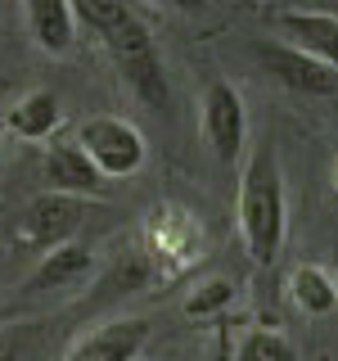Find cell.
<instances>
[{"label": "cell", "mask_w": 338, "mask_h": 361, "mask_svg": "<svg viewBox=\"0 0 338 361\" xmlns=\"http://www.w3.org/2000/svg\"><path fill=\"white\" fill-rule=\"evenodd\" d=\"M77 145L86 149V158L104 172V180H122L131 172H140L144 158H149V145H144V131L127 118H113V113H95V118H82L77 127Z\"/></svg>", "instance_id": "3"}, {"label": "cell", "mask_w": 338, "mask_h": 361, "mask_svg": "<svg viewBox=\"0 0 338 361\" xmlns=\"http://www.w3.org/2000/svg\"><path fill=\"white\" fill-rule=\"evenodd\" d=\"M234 361H298V348L284 330L270 325H248L234 343Z\"/></svg>", "instance_id": "15"}, {"label": "cell", "mask_w": 338, "mask_h": 361, "mask_svg": "<svg viewBox=\"0 0 338 361\" xmlns=\"http://www.w3.org/2000/svg\"><path fill=\"white\" fill-rule=\"evenodd\" d=\"M154 5H167V9H203V0H154Z\"/></svg>", "instance_id": "18"}, {"label": "cell", "mask_w": 338, "mask_h": 361, "mask_svg": "<svg viewBox=\"0 0 338 361\" xmlns=\"http://www.w3.org/2000/svg\"><path fill=\"white\" fill-rule=\"evenodd\" d=\"M90 280H95V253L68 240V244H54V248L41 253V262L27 276L23 293H27V298H41V293H77V289H86Z\"/></svg>", "instance_id": "9"}, {"label": "cell", "mask_w": 338, "mask_h": 361, "mask_svg": "<svg viewBox=\"0 0 338 361\" xmlns=\"http://www.w3.org/2000/svg\"><path fill=\"white\" fill-rule=\"evenodd\" d=\"M239 235L244 248L257 267H275L280 248H284L289 231V199H284V172L270 145H257L244 158V176H239Z\"/></svg>", "instance_id": "2"}, {"label": "cell", "mask_w": 338, "mask_h": 361, "mask_svg": "<svg viewBox=\"0 0 338 361\" xmlns=\"http://www.w3.org/2000/svg\"><path fill=\"white\" fill-rule=\"evenodd\" d=\"M253 54H257V63H262L280 86L298 90V95H334V90H338V73H334V68L320 63V59H311L307 50H298V45H289V41H257Z\"/></svg>", "instance_id": "7"}, {"label": "cell", "mask_w": 338, "mask_h": 361, "mask_svg": "<svg viewBox=\"0 0 338 361\" xmlns=\"http://www.w3.org/2000/svg\"><path fill=\"white\" fill-rule=\"evenodd\" d=\"M41 180L45 190H59V195H77V199H90L108 185L104 172L86 158V149L77 140H50L41 154Z\"/></svg>", "instance_id": "10"}, {"label": "cell", "mask_w": 338, "mask_h": 361, "mask_svg": "<svg viewBox=\"0 0 338 361\" xmlns=\"http://www.w3.org/2000/svg\"><path fill=\"white\" fill-rule=\"evenodd\" d=\"M23 18H27V37L45 54H68L77 45L73 0H23Z\"/></svg>", "instance_id": "12"}, {"label": "cell", "mask_w": 338, "mask_h": 361, "mask_svg": "<svg viewBox=\"0 0 338 361\" xmlns=\"http://www.w3.org/2000/svg\"><path fill=\"white\" fill-rule=\"evenodd\" d=\"M334 280H338V276H334Z\"/></svg>", "instance_id": "23"}, {"label": "cell", "mask_w": 338, "mask_h": 361, "mask_svg": "<svg viewBox=\"0 0 338 361\" xmlns=\"http://www.w3.org/2000/svg\"><path fill=\"white\" fill-rule=\"evenodd\" d=\"M230 298H234V285H230V280H208V285H199L185 298V316H208V312L225 307Z\"/></svg>", "instance_id": "16"}, {"label": "cell", "mask_w": 338, "mask_h": 361, "mask_svg": "<svg viewBox=\"0 0 338 361\" xmlns=\"http://www.w3.org/2000/svg\"><path fill=\"white\" fill-rule=\"evenodd\" d=\"M149 267L154 271H180V267H189L194 257L203 253V231H199V221L189 217L185 208H176V203H163V208H154V217H149Z\"/></svg>", "instance_id": "6"}, {"label": "cell", "mask_w": 338, "mask_h": 361, "mask_svg": "<svg viewBox=\"0 0 338 361\" xmlns=\"http://www.w3.org/2000/svg\"><path fill=\"white\" fill-rule=\"evenodd\" d=\"M41 338V325H0V361H23Z\"/></svg>", "instance_id": "17"}, {"label": "cell", "mask_w": 338, "mask_h": 361, "mask_svg": "<svg viewBox=\"0 0 338 361\" xmlns=\"http://www.w3.org/2000/svg\"><path fill=\"white\" fill-rule=\"evenodd\" d=\"M154 325L144 316H127V321H108L99 330H90L82 343L73 348L63 361H135L149 343Z\"/></svg>", "instance_id": "11"}, {"label": "cell", "mask_w": 338, "mask_h": 361, "mask_svg": "<svg viewBox=\"0 0 338 361\" xmlns=\"http://www.w3.org/2000/svg\"><path fill=\"white\" fill-rule=\"evenodd\" d=\"M73 14L99 37L108 59L118 63L122 82L131 86V95L144 109L154 113L172 109V86H167V68L158 59V45L149 37V27H144V18L127 0H73Z\"/></svg>", "instance_id": "1"}, {"label": "cell", "mask_w": 338, "mask_h": 361, "mask_svg": "<svg viewBox=\"0 0 338 361\" xmlns=\"http://www.w3.org/2000/svg\"><path fill=\"white\" fill-rule=\"evenodd\" d=\"M330 180H334V190H338V154H334V163H330Z\"/></svg>", "instance_id": "19"}, {"label": "cell", "mask_w": 338, "mask_h": 361, "mask_svg": "<svg viewBox=\"0 0 338 361\" xmlns=\"http://www.w3.org/2000/svg\"><path fill=\"white\" fill-rule=\"evenodd\" d=\"M203 140L212 145V154L221 158V163H239L244 145H248V109H244V95L234 90L225 77H217V82H208V90H203Z\"/></svg>", "instance_id": "4"}, {"label": "cell", "mask_w": 338, "mask_h": 361, "mask_svg": "<svg viewBox=\"0 0 338 361\" xmlns=\"http://www.w3.org/2000/svg\"><path fill=\"white\" fill-rule=\"evenodd\" d=\"M5 135H9V131H5V118H0V145H5Z\"/></svg>", "instance_id": "22"}, {"label": "cell", "mask_w": 338, "mask_h": 361, "mask_svg": "<svg viewBox=\"0 0 338 361\" xmlns=\"http://www.w3.org/2000/svg\"><path fill=\"white\" fill-rule=\"evenodd\" d=\"M289 298L298 302L307 316H330L338 307V280L325 267L298 262V267L289 271Z\"/></svg>", "instance_id": "14"}, {"label": "cell", "mask_w": 338, "mask_h": 361, "mask_svg": "<svg viewBox=\"0 0 338 361\" xmlns=\"http://www.w3.org/2000/svg\"><path fill=\"white\" fill-rule=\"evenodd\" d=\"M330 257H334V267H338V235H334V244H330Z\"/></svg>", "instance_id": "20"}, {"label": "cell", "mask_w": 338, "mask_h": 361, "mask_svg": "<svg viewBox=\"0 0 338 361\" xmlns=\"http://www.w3.org/2000/svg\"><path fill=\"white\" fill-rule=\"evenodd\" d=\"M86 221V199L77 195H59V190H41L37 199H27V208H23V221H18V240L27 248H45L54 244H68L77 231H82Z\"/></svg>", "instance_id": "5"}, {"label": "cell", "mask_w": 338, "mask_h": 361, "mask_svg": "<svg viewBox=\"0 0 338 361\" xmlns=\"http://www.w3.org/2000/svg\"><path fill=\"white\" fill-rule=\"evenodd\" d=\"M320 9H330V14H338V0H325V5Z\"/></svg>", "instance_id": "21"}, {"label": "cell", "mask_w": 338, "mask_h": 361, "mask_svg": "<svg viewBox=\"0 0 338 361\" xmlns=\"http://www.w3.org/2000/svg\"><path fill=\"white\" fill-rule=\"evenodd\" d=\"M270 23H275L280 41L307 50L311 59L330 63L338 73V14H330L320 5H298V9H275Z\"/></svg>", "instance_id": "8"}, {"label": "cell", "mask_w": 338, "mask_h": 361, "mask_svg": "<svg viewBox=\"0 0 338 361\" xmlns=\"http://www.w3.org/2000/svg\"><path fill=\"white\" fill-rule=\"evenodd\" d=\"M63 109H59V95L54 90H27L14 109L5 113V131L23 135V140H50L54 127H59Z\"/></svg>", "instance_id": "13"}]
</instances>
